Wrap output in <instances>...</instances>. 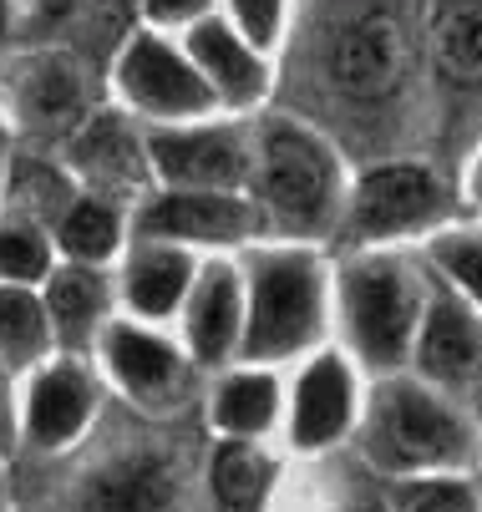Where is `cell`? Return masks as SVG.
Segmentation results:
<instances>
[{
    "instance_id": "cell-9",
    "label": "cell",
    "mask_w": 482,
    "mask_h": 512,
    "mask_svg": "<svg viewBox=\"0 0 482 512\" xmlns=\"http://www.w3.org/2000/svg\"><path fill=\"white\" fill-rule=\"evenodd\" d=\"M143 234L148 239H183V244H229L249 239L259 213L234 198L229 188H173L158 203L143 208Z\"/></svg>"
},
{
    "instance_id": "cell-10",
    "label": "cell",
    "mask_w": 482,
    "mask_h": 512,
    "mask_svg": "<svg viewBox=\"0 0 482 512\" xmlns=\"http://www.w3.org/2000/svg\"><path fill=\"white\" fill-rule=\"evenodd\" d=\"M406 71V36L391 16H361L330 41V82L351 102L386 97Z\"/></svg>"
},
{
    "instance_id": "cell-27",
    "label": "cell",
    "mask_w": 482,
    "mask_h": 512,
    "mask_svg": "<svg viewBox=\"0 0 482 512\" xmlns=\"http://www.w3.org/2000/svg\"><path fill=\"white\" fill-rule=\"evenodd\" d=\"M51 269V244H46V224L26 213H6L0 218V284H31Z\"/></svg>"
},
{
    "instance_id": "cell-34",
    "label": "cell",
    "mask_w": 482,
    "mask_h": 512,
    "mask_svg": "<svg viewBox=\"0 0 482 512\" xmlns=\"http://www.w3.org/2000/svg\"><path fill=\"white\" fill-rule=\"evenodd\" d=\"M6 168H11V132L0 127V193H6Z\"/></svg>"
},
{
    "instance_id": "cell-7",
    "label": "cell",
    "mask_w": 482,
    "mask_h": 512,
    "mask_svg": "<svg viewBox=\"0 0 482 512\" xmlns=\"http://www.w3.org/2000/svg\"><path fill=\"white\" fill-rule=\"evenodd\" d=\"M447 213V188L427 168H376L361 178L356 203H351V229L361 239H396V234H417L432 218Z\"/></svg>"
},
{
    "instance_id": "cell-18",
    "label": "cell",
    "mask_w": 482,
    "mask_h": 512,
    "mask_svg": "<svg viewBox=\"0 0 482 512\" xmlns=\"http://www.w3.org/2000/svg\"><path fill=\"white\" fill-rule=\"evenodd\" d=\"M346 426H351V376L335 355H320L295 391V442L330 447Z\"/></svg>"
},
{
    "instance_id": "cell-2",
    "label": "cell",
    "mask_w": 482,
    "mask_h": 512,
    "mask_svg": "<svg viewBox=\"0 0 482 512\" xmlns=\"http://www.w3.org/2000/svg\"><path fill=\"white\" fill-rule=\"evenodd\" d=\"M366 457L381 472H432L467 462L472 436L447 401L411 381H391L376 391V406L366 416Z\"/></svg>"
},
{
    "instance_id": "cell-31",
    "label": "cell",
    "mask_w": 482,
    "mask_h": 512,
    "mask_svg": "<svg viewBox=\"0 0 482 512\" xmlns=\"http://www.w3.org/2000/svg\"><path fill=\"white\" fill-rule=\"evenodd\" d=\"M203 6L209 0H148V16L153 21H193V16H203Z\"/></svg>"
},
{
    "instance_id": "cell-17",
    "label": "cell",
    "mask_w": 482,
    "mask_h": 512,
    "mask_svg": "<svg viewBox=\"0 0 482 512\" xmlns=\"http://www.w3.org/2000/svg\"><path fill=\"white\" fill-rule=\"evenodd\" d=\"M244 330V315H239V279L234 269L224 264H209L203 269V279L193 284V295H188V345L203 365H214L234 350Z\"/></svg>"
},
{
    "instance_id": "cell-32",
    "label": "cell",
    "mask_w": 482,
    "mask_h": 512,
    "mask_svg": "<svg viewBox=\"0 0 482 512\" xmlns=\"http://www.w3.org/2000/svg\"><path fill=\"white\" fill-rule=\"evenodd\" d=\"M11 442H16V406H11V376L0 365V452H11Z\"/></svg>"
},
{
    "instance_id": "cell-20",
    "label": "cell",
    "mask_w": 482,
    "mask_h": 512,
    "mask_svg": "<svg viewBox=\"0 0 482 512\" xmlns=\"http://www.w3.org/2000/svg\"><path fill=\"white\" fill-rule=\"evenodd\" d=\"M432 56L442 82L482 87V0H447L432 21Z\"/></svg>"
},
{
    "instance_id": "cell-25",
    "label": "cell",
    "mask_w": 482,
    "mask_h": 512,
    "mask_svg": "<svg viewBox=\"0 0 482 512\" xmlns=\"http://www.w3.org/2000/svg\"><path fill=\"white\" fill-rule=\"evenodd\" d=\"M6 198H11V213H26L36 224H56L66 213V203H72V183H66V173L51 168L46 158H11Z\"/></svg>"
},
{
    "instance_id": "cell-22",
    "label": "cell",
    "mask_w": 482,
    "mask_h": 512,
    "mask_svg": "<svg viewBox=\"0 0 482 512\" xmlns=\"http://www.w3.org/2000/svg\"><path fill=\"white\" fill-rule=\"evenodd\" d=\"M56 239H61V249L72 254L77 264H97L122 239V213H117V203L107 193L72 198V203H66V213L56 218Z\"/></svg>"
},
{
    "instance_id": "cell-15",
    "label": "cell",
    "mask_w": 482,
    "mask_h": 512,
    "mask_svg": "<svg viewBox=\"0 0 482 512\" xmlns=\"http://www.w3.org/2000/svg\"><path fill=\"white\" fill-rule=\"evenodd\" d=\"M188 61L198 66V77L209 82V92L219 102L244 107L264 92V66L254 56V41H244L224 21H198L188 31Z\"/></svg>"
},
{
    "instance_id": "cell-6",
    "label": "cell",
    "mask_w": 482,
    "mask_h": 512,
    "mask_svg": "<svg viewBox=\"0 0 482 512\" xmlns=\"http://www.w3.org/2000/svg\"><path fill=\"white\" fill-rule=\"evenodd\" d=\"M117 82H122L127 102L148 117H198L219 102L209 92V82L198 77V66L188 56H178L173 46H163L158 36L127 41Z\"/></svg>"
},
{
    "instance_id": "cell-21",
    "label": "cell",
    "mask_w": 482,
    "mask_h": 512,
    "mask_svg": "<svg viewBox=\"0 0 482 512\" xmlns=\"http://www.w3.org/2000/svg\"><path fill=\"white\" fill-rule=\"evenodd\" d=\"M188 279H193V264H188L183 249L143 244L127 264V305L137 315H168L188 295Z\"/></svg>"
},
{
    "instance_id": "cell-3",
    "label": "cell",
    "mask_w": 482,
    "mask_h": 512,
    "mask_svg": "<svg viewBox=\"0 0 482 512\" xmlns=\"http://www.w3.org/2000/svg\"><path fill=\"white\" fill-rule=\"evenodd\" d=\"M320 264L300 249H274L249 259V310H244V355L280 360L305 350L320 335Z\"/></svg>"
},
{
    "instance_id": "cell-11",
    "label": "cell",
    "mask_w": 482,
    "mask_h": 512,
    "mask_svg": "<svg viewBox=\"0 0 482 512\" xmlns=\"http://www.w3.org/2000/svg\"><path fill=\"white\" fill-rule=\"evenodd\" d=\"M417 360L422 371L442 386H462L482 371V330L472 320V310L452 295L447 284H437L422 300V320H417Z\"/></svg>"
},
{
    "instance_id": "cell-12",
    "label": "cell",
    "mask_w": 482,
    "mask_h": 512,
    "mask_svg": "<svg viewBox=\"0 0 482 512\" xmlns=\"http://www.w3.org/2000/svg\"><path fill=\"white\" fill-rule=\"evenodd\" d=\"M178 497V472L163 452H122L92 472L72 512H168Z\"/></svg>"
},
{
    "instance_id": "cell-1",
    "label": "cell",
    "mask_w": 482,
    "mask_h": 512,
    "mask_svg": "<svg viewBox=\"0 0 482 512\" xmlns=\"http://www.w3.org/2000/svg\"><path fill=\"white\" fill-rule=\"evenodd\" d=\"M249 173H254L264 208L285 229H295V234L330 229V218L340 208V173H335L330 148L315 132H305L295 122H269L259 132V153H254Z\"/></svg>"
},
{
    "instance_id": "cell-14",
    "label": "cell",
    "mask_w": 482,
    "mask_h": 512,
    "mask_svg": "<svg viewBox=\"0 0 482 512\" xmlns=\"http://www.w3.org/2000/svg\"><path fill=\"white\" fill-rule=\"evenodd\" d=\"M66 153H72V168L87 183H97L107 198L117 188H132L148 168V148L117 112H87L72 127V137H66Z\"/></svg>"
},
{
    "instance_id": "cell-8",
    "label": "cell",
    "mask_w": 482,
    "mask_h": 512,
    "mask_svg": "<svg viewBox=\"0 0 482 512\" xmlns=\"http://www.w3.org/2000/svg\"><path fill=\"white\" fill-rule=\"evenodd\" d=\"M148 163L173 188H239L254 153L234 127H158L148 137Z\"/></svg>"
},
{
    "instance_id": "cell-16",
    "label": "cell",
    "mask_w": 482,
    "mask_h": 512,
    "mask_svg": "<svg viewBox=\"0 0 482 512\" xmlns=\"http://www.w3.org/2000/svg\"><path fill=\"white\" fill-rule=\"evenodd\" d=\"M92 381L82 365H51L31 386V406H26V431L36 447H66L72 436L87 426L92 416Z\"/></svg>"
},
{
    "instance_id": "cell-19",
    "label": "cell",
    "mask_w": 482,
    "mask_h": 512,
    "mask_svg": "<svg viewBox=\"0 0 482 512\" xmlns=\"http://www.w3.org/2000/svg\"><path fill=\"white\" fill-rule=\"evenodd\" d=\"M102 315H107V284L92 264H77V269H61L46 289V320H51V335L66 345V350H82L92 345V335L102 330Z\"/></svg>"
},
{
    "instance_id": "cell-29",
    "label": "cell",
    "mask_w": 482,
    "mask_h": 512,
    "mask_svg": "<svg viewBox=\"0 0 482 512\" xmlns=\"http://www.w3.org/2000/svg\"><path fill=\"white\" fill-rule=\"evenodd\" d=\"M432 259L467 300L482 305V234H442L432 244Z\"/></svg>"
},
{
    "instance_id": "cell-28",
    "label": "cell",
    "mask_w": 482,
    "mask_h": 512,
    "mask_svg": "<svg viewBox=\"0 0 482 512\" xmlns=\"http://www.w3.org/2000/svg\"><path fill=\"white\" fill-rule=\"evenodd\" d=\"M396 512H477V497L467 482L452 477H417V482H401L391 492Z\"/></svg>"
},
{
    "instance_id": "cell-30",
    "label": "cell",
    "mask_w": 482,
    "mask_h": 512,
    "mask_svg": "<svg viewBox=\"0 0 482 512\" xmlns=\"http://www.w3.org/2000/svg\"><path fill=\"white\" fill-rule=\"evenodd\" d=\"M280 11H285V0H234L239 36L254 41V46H269L274 31H280Z\"/></svg>"
},
{
    "instance_id": "cell-33",
    "label": "cell",
    "mask_w": 482,
    "mask_h": 512,
    "mask_svg": "<svg viewBox=\"0 0 482 512\" xmlns=\"http://www.w3.org/2000/svg\"><path fill=\"white\" fill-rule=\"evenodd\" d=\"M11 26H16V0H0V87H6V66H11Z\"/></svg>"
},
{
    "instance_id": "cell-5",
    "label": "cell",
    "mask_w": 482,
    "mask_h": 512,
    "mask_svg": "<svg viewBox=\"0 0 482 512\" xmlns=\"http://www.w3.org/2000/svg\"><path fill=\"white\" fill-rule=\"evenodd\" d=\"M6 87H11L16 117L36 137H72V127L87 117V71L66 51H31L11 61Z\"/></svg>"
},
{
    "instance_id": "cell-13",
    "label": "cell",
    "mask_w": 482,
    "mask_h": 512,
    "mask_svg": "<svg viewBox=\"0 0 482 512\" xmlns=\"http://www.w3.org/2000/svg\"><path fill=\"white\" fill-rule=\"evenodd\" d=\"M107 365L117 386L143 401V406H178L188 391V365L178 360V350L148 330H132V325H112L107 330Z\"/></svg>"
},
{
    "instance_id": "cell-24",
    "label": "cell",
    "mask_w": 482,
    "mask_h": 512,
    "mask_svg": "<svg viewBox=\"0 0 482 512\" xmlns=\"http://www.w3.org/2000/svg\"><path fill=\"white\" fill-rule=\"evenodd\" d=\"M214 497H219V512H259L264 497H269V482H274V467L264 452L244 447V442H224L219 457H214Z\"/></svg>"
},
{
    "instance_id": "cell-35",
    "label": "cell",
    "mask_w": 482,
    "mask_h": 512,
    "mask_svg": "<svg viewBox=\"0 0 482 512\" xmlns=\"http://www.w3.org/2000/svg\"><path fill=\"white\" fill-rule=\"evenodd\" d=\"M472 193H477V203H482V168H477V178H472Z\"/></svg>"
},
{
    "instance_id": "cell-23",
    "label": "cell",
    "mask_w": 482,
    "mask_h": 512,
    "mask_svg": "<svg viewBox=\"0 0 482 512\" xmlns=\"http://www.w3.org/2000/svg\"><path fill=\"white\" fill-rule=\"evenodd\" d=\"M51 345L46 300L21 284H0V365H31Z\"/></svg>"
},
{
    "instance_id": "cell-26",
    "label": "cell",
    "mask_w": 482,
    "mask_h": 512,
    "mask_svg": "<svg viewBox=\"0 0 482 512\" xmlns=\"http://www.w3.org/2000/svg\"><path fill=\"white\" fill-rule=\"evenodd\" d=\"M274 401L280 391L269 376H229L214 396V426L229 436H259L274 421Z\"/></svg>"
},
{
    "instance_id": "cell-4",
    "label": "cell",
    "mask_w": 482,
    "mask_h": 512,
    "mask_svg": "<svg viewBox=\"0 0 482 512\" xmlns=\"http://www.w3.org/2000/svg\"><path fill=\"white\" fill-rule=\"evenodd\" d=\"M340 305H346V330L356 350L371 365L406 360L422 320V289L401 259H361L340 279Z\"/></svg>"
}]
</instances>
